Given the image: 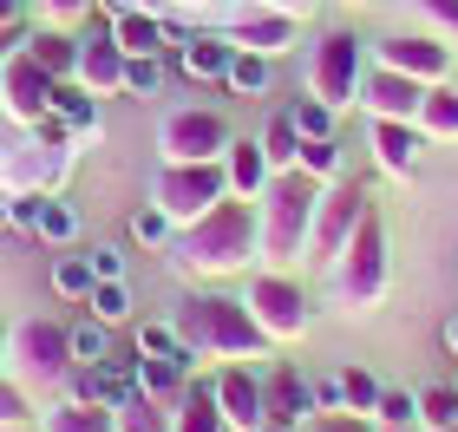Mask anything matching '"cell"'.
Instances as JSON below:
<instances>
[{
	"mask_svg": "<svg viewBox=\"0 0 458 432\" xmlns=\"http://www.w3.org/2000/svg\"><path fill=\"white\" fill-rule=\"evenodd\" d=\"M171 250L177 262L191 275L203 282H216V275H242L249 262L262 256V236H256V203H242V197H223L210 203L197 223H183V230L171 236Z\"/></svg>",
	"mask_w": 458,
	"mask_h": 432,
	"instance_id": "obj_1",
	"label": "cell"
},
{
	"mask_svg": "<svg viewBox=\"0 0 458 432\" xmlns=\"http://www.w3.org/2000/svg\"><path fill=\"white\" fill-rule=\"evenodd\" d=\"M177 335H183V347H191L197 360H216V367L268 360V347H276L262 335V321L249 315V301H229V295H191L177 308Z\"/></svg>",
	"mask_w": 458,
	"mask_h": 432,
	"instance_id": "obj_2",
	"label": "cell"
},
{
	"mask_svg": "<svg viewBox=\"0 0 458 432\" xmlns=\"http://www.w3.org/2000/svg\"><path fill=\"white\" fill-rule=\"evenodd\" d=\"M327 183H315L308 171H276L268 191L256 197V236H262V262H308V230H315V203Z\"/></svg>",
	"mask_w": 458,
	"mask_h": 432,
	"instance_id": "obj_3",
	"label": "cell"
},
{
	"mask_svg": "<svg viewBox=\"0 0 458 432\" xmlns=\"http://www.w3.org/2000/svg\"><path fill=\"white\" fill-rule=\"evenodd\" d=\"M327 282H335V301L347 315H367V308L386 301V282H393V250H386V223H380V203L353 223L347 250L327 262Z\"/></svg>",
	"mask_w": 458,
	"mask_h": 432,
	"instance_id": "obj_4",
	"label": "cell"
},
{
	"mask_svg": "<svg viewBox=\"0 0 458 432\" xmlns=\"http://www.w3.org/2000/svg\"><path fill=\"white\" fill-rule=\"evenodd\" d=\"M229 197V177H223V157H210V164H177V157H164L157 164V183H151V203L164 216L177 223H197L210 203H223Z\"/></svg>",
	"mask_w": 458,
	"mask_h": 432,
	"instance_id": "obj_5",
	"label": "cell"
},
{
	"mask_svg": "<svg viewBox=\"0 0 458 432\" xmlns=\"http://www.w3.org/2000/svg\"><path fill=\"white\" fill-rule=\"evenodd\" d=\"M360 72H367V47H360V33H347V27H327L315 39V53H308V92L327 98V106H353L360 98Z\"/></svg>",
	"mask_w": 458,
	"mask_h": 432,
	"instance_id": "obj_6",
	"label": "cell"
},
{
	"mask_svg": "<svg viewBox=\"0 0 458 432\" xmlns=\"http://www.w3.org/2000/svg\"><path fill=\"white\" fill-rule=\"evenodd\" d=\"M249 315L262 321V335L276 341V347H288V341H301L308 335V321H315V308H308V288L288 275V269H262L256 282H249Z\"/></svg>",
	"mask_w": 458,
	"mask_h": 432,
	"instance_id": "obj_7",
	"label": "cell"
},
{
	"mask_svg": "<svg viewBox=\"0 0 458 432\" xmlns=\"http://www.w3.org/2000/svg\"><path fill=\"white\" fill-rule=\"evenodd\" d=\"M229 118L216 106H171L157 118V151L164 157H177V164H210L229 151Z\"/></svg>",
	"mask_w": 458,
	"mask_h": 432,
	"instance_id": "obj_8",
	"label": "cell"
},
{
	"mask_svg": "<svg viewBox=\"0 0 458 432\" xmlns=\"http://www.w3.org/2000/svg\"><path fill=\"white\" fill-rule=\"evenodd\" d=\"M373 210V191L367 183H353V177H335L321 191V203H315V230H308V262H335L341 250H347V236H353V223H360Z\"/></svg>",
	"mask_w": 458,
	"mask_h": 432,
	"instance_id": "obj_9",
	"label": "cell"
},
{
	"mask_svg": "<svg viewBox=\"0 0 458 432\" xmlns=\"http://www.w3.org/2000/svg\"><path fill=\"white\" fill-rule=\"evenodd\" d=\"M13 360H20V386H66V374H72L66 321H53V315L20 321L13 327Z\"/></svg>",
	"mask_w": 458,
	"mask_h": 432,
	"instance_id": "obj_10",
	"label": "cell"
},
{
	"mask_svg": "<svg viewBox=\"0 0 458 432\" xmlns=\"http://www.w3.org/2000/svg\"><path fill=\"white\" fill-rule=\"evenodd\" d=\"M124 59H131V53L118 47L112 13H92L86 33H79V72H72V79H79L86 92H98V98H106V92H124Z\"/></svg>",
	"mask_w": 458,
	"mask_h": 432,
	"instance_id": "obj_11",
	"label": "cell"
},
{
	"mask_svg": "<svg viewBox=\"0 0 458 432\" xmlns=\"http://www.w3.org/2000/svg\"><path fill=\"white\" fill-rule=\"evenodd\" d=\"M373 59L406 79H420V86H445L452 79V47L439 33H386L380 47H373Z\"/></svg>",
	"mask_w": 458,
	"mask_h": 432,
	"instance_id": "obj_12",
	"label": "cell"
},
{
	"mask_svg": "<svg viewBox=\"0 0 458 432\" xmlns=\"http://www.w3.org/2000/svg\"><path fill=\"white\" fill-rule=\"evenodd\" d=\"M210 386H216V406L229 432H262L268 413H262V367L256 360H229V367H210Z\"/></svg>",
	"mask_w": 458,
	"mask_h": 432,
	"instance_id": "obj_13",
	"label": "cell"
},
{
	"mask_svg": "<svg viewBox=\"0 0 458 432\" xmlns=\"http://www.w3.org/2000/svg\"><path fill=\"white\" fill-rule=\"evenodd\" d=\"M353 106H367V118H412L420 125V106H426V86L420 79H406V72H393V66H373L360 72V98Z\"/></svg>",
	"mask_w": 458,
	"mask_h": 432,
	"instance_id": "obj_14",
	"label": "cell"
},
{
	"mask_svg": "<svg viewBox=\"0 0 458 432\" xmlns=\"http://www.w3.org/2000/svg\"><path fill=\"white\" fill-rule=\"evenodd\" d=\"M53 106V72L47 66H33L27 53H13V59H0V112H13L20 125H33L39 112Z\"/></svg>",
	"mask_w": 458,
	"mask_h": 432,
	"instance_id": "obj_15",
	"label": "cell"
},
{
	"mask_svg": "<svg viewBox=\"0 0 458 432\" xmlns=\"http://www.w3.org/2000/svg\"><path fill=\"white\" fill-rule=\"evenodd\" d=\"M262 413L276 426H308L315 419V386H308L301 367H288V360L262 367Z\"/></svg>",
	"mask_w": 458,
	"mask_h": 432,
	"instance_id": "obj_16",
	"label": "cell"
},
{
	"mask_svg": "<svg viewBox=\"0 0 458 432\" xmlns=\"http://www.w3.org/2000/svg\"><path fill=\"white\" fill-rule=\"evenodd\" d=\"M229 47H249V53H268V59H282L288 47H295V33H301V20L295 13H276V7H249L229 20Z\"/></svg>",
	"mask_w": 458,
	"mask_h": 432,
	"instance_id": "obj_17",
	"label": "cell"
},
{
	"mask_svg": "<svg viewBox=\"0 0 458 432\" xmlns=\"http://www.w3.org/2000/svg\"><path fill=\"white\" fill-rule=\"evenodd\" d=\"M420 151H426V131L412 118H373V164L386 177H412L420 171Z\"/></svg>",
	"mask_w": 458,
	"mask_h": 432,
	"instance_id": "obj_18",
	"label": "cell"
},
{
	"mask_svg": "<svg viewBox=\"0 0 458 432\" xmlns=\"http://www.w3.org/2000/svg\"><path fill=\"white\" fill-rule=\"evenodd\" d=\"M197 354H138V394H151L157 406H171L177 413V400L191 394V374H197Z\"/></svg>",
	"mask_w": 458,
	"mask_h": 432,
	"instance_id": "obj_19",
	"label": "cell"
},
{
	"mask_svg": "<svg viewBox=\"0 0 458 432\" xmlns=\"http://www.w3.org/2000/svg\"><path fill=\"white\" fill-rule=\"evenodd\" d=\"M223 177H229V197H242V203H256L268 191V157H262V144L256 138H229V151H223Z\"/></svg>",
	"mask_w": 458,
	"mask_h": 432,
	"instance_id": "obj_20",
	"label": "cell"
},
{
	"mask_svg": "<svg viewBox=\"0 0 458 432\" xmlns=\"http://www.w3.org/2000/svg\"><path fill=\"white\" fill-rule=\"evenodd\" d=\"M112 33L124 53H177L171 47V20H164L157 7H118L112 13Z\"/></svg>",
	"mask_w": 458,
	"mask_h": 432,
	"instance_id": "obj_21",
	"label": "cell"
},
{
	"mask_svg": "<svg viewBox=\"0 0 458 432\" xmlns=\"http://www.w3.org/2000/svg\"><path fill=\"white\" fill-rule=\"evenodd\" d=\"M229 59H236V47H229V33H191L177 47V66L197 79V86H223L229 79Z\"/></svg>",
	"mask_w": 458,
	"mask_h": 432,
	"instance_id": "obj_22",
	"label": "cell"
},
{
	"mask_svg": "<svg viewBox=\"0 0 458 432\" xmlns=\"http://www.w3.org/2000/svg\"><path fill=\"white\" fill-rule=\"evenodd\" d=\"M20 53H27L33 66H47L53 79H72V72H79V33H72V27H47V20H39Z\"/></svg>",
	"mask_w": 458,
	"mask_h": 432,
	"instance_id": "obj_23",
	"label": "cell"
},
{
	"mask_svg": "<svg viewBox=\"0 0 458 432\" xmlns=\"http://www.w3.org/2000/svg\"><path fill=\"white\" fill-rule=\"evenodd\" d=\"M171 432H229L223 406H216V386H210V374H191V394L177 400Z\"/></svg>",
	"mask_w": 458,
	"mask_h": 432,
	"instance_id": "obj_24",
	"label": "cell"
},
{
	"mask_svg": "<svg viewBox=\"0 0 458 432\" xmlns=\"http://www.w3.org/2000/svg\"><path fill=\"white\" fill-rule=\"evenodd\" d=\"M223 86L236 92V98H268V86H276V59L236 47V59H229V79H223Z\"/></svg>",
	"mask_w": 458,
	"mask_h": 432,
	"instance_id": "obj_25",
	"label": "cell"
},
{
	"mask_svg": "<svg viewBox=\"0 0 458 432\" xmlns=\"http://www.w3.org/2000/svg\"><path fill=\"white\" fill-rule=\"evenodd\" d=\"M256 144H262L268 171H295V157H301V131H295V118H288V106H282V112H268V125L256 131Z\"/></svg>",
	"mask_w": 458,
	"mask_h": 432,
	"instance_id": "obj_26",
	"label": "cell"
},
{
	"mask_svg": "<svg viewBox=\"0 0 458 432\" xmlns=\"http://www.w3.org/2000/svg\"><path fill=\"white\" fill-rule=\"evenodd\" d=\"M420 131H426V144H452L458 138V86H426Z\"/></svg>",
	"mask_w": 458,
	"mask_h": 432,
	"instance_id": "obj_27",
	"label": "cell"
},
{
	"mask_svg": "<svg viewBox=\"0 0 458 432\" xmlns=\"http://www.w3.org/2000/svg\"><path fill=\"white\" fill-rule=\"evenodd\" d=\"M171 79V53H131L124 59V98H164Z\"/></svg>",
	"mask_w": 458,
	"mask_h": 432,
	"instance_id": "obj_28",
	"label": "cell"
},
{
	"mask_svg": "<svg viewBox=\"0 0 458 432\" xmlns=\"http://www.w3.org/2000/svg\"><path fill=\"white\" fill-rule=\"evenodd\" d=\"M33 236H39V242H53V250H66V242L79 236V210H72L66 197L39 191V216H33Z\"/></svg>",
	"mask_w": 458,
	"mask_h": 432,
	"instance_id": "obj_29",
	"label": "cell"
},
{
	"mask_svg": "<svg viewBox=\"0 0 458 432\" xmlns=\"http://www.w3.org/2000/svg\"><path fill=\"white\" fill-rule=\"evenodd\" d=\"M53 112L66 118L72 131H92L98 125V92H86L79 79H53Z\"/></svg>",
	"mask_w": 458,
	"mask_h": 432,
	"instance_id": "obj_30",
	"label": "cell"
},
{
	"mask_svg": "<svg viewBox=\"0 0 458 432\" xmlns=\"http://www.w3.org/2000/svg\"><path fill=\"white\" fill-rule=\"evenodd\" d=\"M39 432H118L106 406H86V400H66V406H53L47 419H39Z\"/></svg>",
	"mask_w": 458,
	"mask_h": 432,
	"instance_id": "obj_31",
	"label": "cell"
},
{
	"mask_svg": "<svg viewBox=\"0 0 458 432\" xmlns=\"http://www.w3.org/2000/svg\"><path fill=\"white\" fill-rule=\"evenodd\" d=\"M420 426L426 432H458V380L420 386Z\"/></svg>",
	"mask_w": 458,
	"mask_h": 432,
	"instance_id": "obj_32",
	"label": "cell"
},
{
	"mask_svg": "<svg viewBox=\"0 0 458 432\" xmlns=\"http://www.w3.org/2000/svg\"><path fill=\"white\" fill-rule=\"evenodd\" d=\"M79 308H86L92 321H106V327H124V321H131V288H124V275L118 282H92V295Z\"/></svg>",
	"mask_w": 458,
	"mask_h": 432,
	"instance_id": "obj_33",
	"label": "cell"
},
{
	"mask_svg": "<svg viewBox=\"0 0 458 432\" xmlns=\"http://www.w3.org/2000/svg\"><path fill=\"white\" fill-rule=\"evenodd\" d=\"M112 426H118V432H171V406H157L151 394H131V400L112 413Z\"/></svg>",
	"mask_w": 458,
	"mask_h": 432,
	"instance_id": "obj_34",
	"label": "cell"
},
{
	"mask_svg": "<svg viewBox=\"0 0 458 432\" xmlns=\"http://www.w3.org/2000/svg\"><path fill=\"white\" fill-rule=\"evenodd\" d=\"M66 341H72V367H92V360H112V327L106 321H72L66 327Z\"/></svg>",
	"mask_w": 458,
	"mask_h": 432,
	"instance_id": "obj_35",
	"label": "cell"
},
{
	"mask_svg": "<svg viewBox=\"0 0 458 432\" xmlns=\"http://www.w3.org/2000/svg\"><path fill=\"white\" fill-rule=\"evenodd\" d=\"M295 171H308L315 183H335V177H341V138H301Z\"/></svg>",
	"mask_w": 458,
	"mask_h": 432,
	"instance_id": "obj_36",
	"label": "cell"
},
{
	"mask_svg": "<svg viewBox=\"0 0 458 432\" xmlns=\"http://www.w3.org/2000/svg\"><path fill=\"white\" fill-rule=\"evenodd\" d=\"M92 282H98L92 256H59V262H53V295H66V301H86V295H92Z\"/></svg>",
	"mask_w": 458,
	"mask_h": 432,
	"instance_id": "obj_37",
	"label": "cell"
},
{
	"mask_svg": "<svg viewBox=\"0 0 458 432\" xmlns=\"http://www.w3.org/2000/svg\"><path fill=\"white\" fill-rule=\"evenodd\" d=\"M288 118H295V131L301 138H335V106H327V98H315V92H308V98H288Z\"/></svg>",
	"mask_w": 458,
	"mask_h": 432,
	"instance_id": "obj_38",
	"label": "cell"
},
{
	"mask_svg": "<svg viewBox=\"0 0 458 432\" xmlns=\"http://www.w3.org/2000/svg\"><path fill=\"white\" fill-rule=\"evenodd\" d=\"M373 419L380 426H420V386H380Z\"/></svg>",
	"mask_w": 458,
	"mask_h": 432,
	"instance_id": "obj_39",
	"label": "cell"
},
{
	"mask_svg": "<svg viewBox=\"0 0 458 432\" xmlns=\"http://www.w3.org/2000/svg\"><path fill=\"white\" fill-rule=\"evenodd\" d=\"M131 347H138V354H191L183 335H177V315L171 321H138L131 327Z\"/></svg>",
	"mask_w": 458,
	"mask_h": 432,
	"instance_id": "obj_40",
	"label": "cell"
},
{
	"mask_svg": "<svg viewBox=\"0 0 458 432\" xmlns=\"http://www.w3.org/2000/svg\"><path fill=\"white\" fill-rule=\"evenodd\" d=\"M341 394H347V413H367L373 419V406H380V380H373L367 367H341Z\"/></svg>",
	"mask_w": 458,
	"mask_h": 432,
	"instance_id": "obj_41",
	"label": "cell"
},
{
	"mask_svg": "<svg viewBox=\"0 0 458 432\" xmlns=\"http://www.w3.org/2000/svg\"><path fill=\"white\" fill-rule=\"evenodd\" d=\"M177 236V223L157 210V203H144V210L131 216V242H144V250H164V242Z\"/></svg>",
	"mask_w": 458,
	"mask_h": 432,
	"instance_id": "obj_42",
	"label": "cell"
},
{
	"mask_svg": "<svg viewBox=\"0 0 458 432\" xmlns=\"http://www.w3.org/2000/svg\"><path fill=\"white\" fill-rule=\"evenodd\" d=\"M33 7H39L47 27H86V20L98 13V0H33Z\"/></svg>",
	"mask_w": 458,
	"mask_h": 432,
	"instance_id": "obj_43",
	"label": "cell"
},
{
	"mask_svg": "<svg viewBox=\"0 0 458 432\" xmlns=\"http://www.w3.org/2000/svg\"><path fill=\"white\" fill-rule=\"evenodd\" d=\"M0 426H39V413H33V400H27L20 380H0Z\"/></svg>",
	"mask_w": 458,
	"mask_h": 432,
	"instance_id": "obj_44",
	"label": "cell"
},
{
	"mask_svg": "<svg viewBox=\"0 0 458 432\" xmlns=\"http://www.w3.org/2000/svg\"><path fill=\"white\" fill-rule=\"evenodd\" d=\"M27 131H33V144H47V151H66V144H72V125H66V118H59L53 106L39 112V118H33Z\"/></svg>",
	"mask_w": 458,
	"mask_h": 432,
	"instance_id": "obj_45",
	"label": "cell"
},
{
	"mask_svg": "<svg viewBox=\"0 0 458 432\" xmlns=\"http://www.w3.org/2000/svg\"><path fill=\"white\" fill-rule=\"evenodd\" d=\"M308 386H315V413H347V394H341V367H335V374H315Z\"/></svg>",
	"mask_w": 458,
	"mask_h": 432,
	"instance_id": "obj_46",
	"label": "cell"
},
{
	"mask_svg": "<svg viewBox=\"0 0 458 432\" xmlns=\"http://www.w3.org/2000/svg\"><path fill=\"white\" fill-rule=\"evenodd\" d=\"M92 269H98V282H118L124 275V250H118V242H92Z\"/></svg>",
	"mask_w": 458,
	"mask_h": 432,
	"instance_id": "obj_47",
	"label": "cell"
},
{
	"mask_svg": "<svg viewBox=\"0 0 458 432\" xmlns=\"http://www.w3.org/2000/svg\"><path fill=\"white\" fill-rule=\"evenodd\" d=\"M315 432H380V419H367V413H315Z\"/></svg>",
	"mask_w": 458,
	"mask_h": 432,
	"instance_id": "obj_48",
	"label": "cell"
},
{
	"mask_svg": "<svg viewBox=\"0 0 458 432\" xmlns=\"http://www.w3.org/2000/svg\"><path fill=\"white\" fill-rule=\"evenodd\" d=\"M27 144H33V131H27V125H20V118H13V112H0V164H7L13 151H27Z\"/></svg>",
	"mask_w": 458,
	"mask_h": 432,
	"instance_id": "obj_49",
	"label": "cell"
},
{
	"mask_svg": "<svg viewBox=\"0 0 458 432\" xmlns=\"http://www.w3.org/2000/svg\"><path fill=\"white\" fill-rule=\"evenodd\" d=\"M412 7H420L426 20H439L445 33H458V0H412Z\"/></svg>",
	"mask_w": 458,
	"mask_h": 432,
	"instance_id": "obj_50",
	"label": "cell"
},
{
	"mask_svg": "<svg viewBox=\"0 0 458 432\" xmlns=\"http://www.w3.org/2000/svg\"><path fill=\"white\" fill-rule=\"evenodd\" d=\"M27 33H33L27 20H13V27H0V59H13L20 47H27Z\"/></svg>",
	"mask_w": 458,
	"mask_h": 432,
	"instance_id": "obj_51",
	"label": "cell"
},
{
	"mask_svg": "<svg viewBox=\"0 0 458 432\" xmlns=\"http://www.w3.org/2000/svg\"><path fill=\"white\" fill-rule=\"evenodd\" d=\"M33 0H0V27H13V20H27Z\"/></svg>",
	"mask_w": 458,
	"mask_h": 432,
	"instance_id": "obj_52",
	"label": "cell"
},
{
	"mask_svg": "<svg viewBox=\"0 0 458 432\" xmlns=\"http://www.w3.org/2000/svg\"><path fill=\"white\" fill-rule=\"evenodd\" d=\"M256 7H276V13H295V20H301L308 7H315V0H256Z\"/></svg>",
	"mask_w": 458,
	"mask_h": 432,
	"instance_id": "obj_53",
	"label": "cell"
},
{
	"mask_svg": "<svg viewBox=\"0 0 458 432\" xmlns=\"http://www.w3.org/2000/svg\"><path fill=\"white\" fill-rule=\"evenodd\" d=\"M7 360H13V327L0 321V367H7Z\"/></svg>",
	"mask_w": 458,
	"mask_h": 432,
	"instance_id": "obj_54",
	"label": "cell"
},
{
	"mask_svg": "<svg viewBox=\"0 0 458 432\" xmlns=\"http://www.w3.org/2000/svg\"><path fill=\"white\" fill-rule=\"evenodd\" d=\"M445 354H452V360H458V315H452V321H445Z\"/></svg>",
	"mask_w": 458,
	"mask_h": 432,
	"instance_id": "obj_55",
	"label": "cell"
},
{
	"mask_svg": "<svg viewBox=\"0 0 458 432\" xmlns=\"http://www.w3.org/2000/svg\"><path fill=\"white\" fill-rule=\"evenodd\" d=\"M380 432H426V426H380Z\"/></svg>",
	"mask_w": 458,
	"mask_h": 432,
	"instance_id": "obj_56",
	"label": "cell"
},
{
	"mask_svg": "<svg viewBox=\"0 0 458 432\" xmlns=\"http://www.w3.org/2000/svg\"><path fill=\"white\" fill-rule=\"evenodd\" d=\"M262 432H295V426H276V419H268V426H262Z\"/></svg>",
	"mask_w": 458,
	"mask_h": 432,
	"instance_id": "obj_57",
	"label": "cell"
},
{
	"mask_svg": "<svg viewBox=\"0 0 458 432\" xmlns=\"http://www.w3.org/2000/svg\"><path fill=\"white\" fill-rule=\"evenodd\" d=\"M0 432H39V426H0Z\"/></svg>",
	"mask_w": 458,
	"mask_h": 432,
	"instance_id": "obj_58",
	"label": "cell"
},
{
	"mask_svg": "<svg viewBox=\"0 0 458 432\" xmlns=\"http://www.w3.org/2000/svg\"><path fill=\"white\" fill-rule=\"evenodd\" d=\"M177 7H203V0H177Z\"/></svg>",
	"mask_w": 458,
	"mask_h": 432,
	"instance_id": "obj_59",
	"label": "cell"
}]
</instances>
